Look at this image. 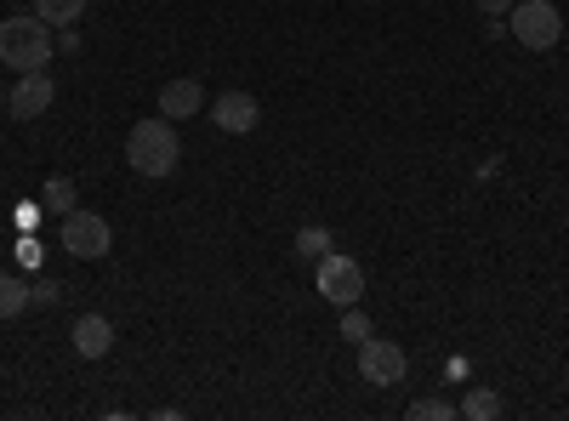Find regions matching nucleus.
I'll list each match as a JSON object with an SVG mask.
<instances>
[{"label": "nucleus", "instance_id": "obj_7", "mask_svg": "<svg viewBox=\"0 0 569 421\" xmlns=\"http://www.w3.org/2000/svg\"><path fill=\"white\" fill-rule=\"evenodd\" d=\"M52 103H58V86H52V74H46V69L18 74L12 91H7V114H12V120H40Z\"/></svg>", "mask_w": 569, "mask_h": 421}, {"label": "nucleus", "instance_id": "obj_2", "mask_svg": "<svg viewBox=\"0 0 569 421\" xmlns=\"http://www.w3.org/2000/svg\"><path fill=\"white\" fill-rule=\"evenodd\" d=\"M58 52V40H52V23H40L34 12L23 18H0V63H12L18 74H34L46 69Z\"/></svg>", "mask_w": 569, "mask_h": 421}, {"label": "nucleus", "instance_id": "obj_6", "mask_svg": "<svg viewBox=\"0 0 569 421\" xmlns=\"http://www.w3.org/2000/svg\"><path fill=\"white\" fill-rule=\"evenodd\" d=\"M405 370H410V353L399 342H382V337H365L359 342V377L370 388H399Z\"/></svg>", "mask_w": 569, "mask_h": 421}, {"label": "nucleus", "instance_id": "obj_1", "mask_svg": "<svg viewBox=\"0 0 569 421\" xmlns=\"http://www.w3.org/2000/svg\"><path fill=\"white\" fill-rule=\"evenodd\" d=\"M177 160H182V143H177V120H166V114H154V120H137L131 131H126V166L137 171V177H171L177 171Z\"/></svg>", "mask_w": 569, "mask_h": 421}, {"label": "nucleus", "instance_id": "obj_5", "mask_svg": "<svg viewBox=\"0 0 569 421\" xmlns=\"http://www.w3.org/2000/svg\"><path fill=\"white\" fill-rule=\"evenodd\" d=\"M313 285H319V297H325L330 308H353V302L365 297V268H359L353 257H342V251H325Z\"/></svg>", "mask_w": 569, "mask_h": 421}, {"label": "nucleus", "instance_id": "obj_21", "mask_svg": "<svg viewBox=\"0 0 569 421\" xmlns=\"http://www.w3.org/2000/svg\"><path fill=\"white\" fill-rule=\"evenodd\" d=\"M0 109H7V86H0Z\"/></svg>", "mask_w": 569, "mask_h": 421}, {"label": "nucleus", "instance_id": "obj_4", "mask_svg": "<svg viewBox=\"0 0 569 421\" xmlns=\"http://www.w3.org/2000/svg\"><path fill=\"white\" fill-rule=\"evenodd\" d=\"M58 245H63L69 257H80V262H98V257H109V245H114V228H109V217L74 206V211L63 217V228H58Z\"/></svg>", "mask_w": 569, "mask_h": 421}, {"label": "nucleus", "instance_id": "obj_17", "mask_svg": "<svg viewBox=\"0 0 569 421\" xmlns=\"http://www.w3.org/2000/svg\"><path fill=\"white\" fill-rule=\"evenodd\" d=\"M410 415H416V421H450V415H456V404H450V399H416V404H410Z\"/></svg>", "mask_w": 569, "mask_h": 421}, {"label": "nucleus", "instance_id": "obj_14", "mask_svg": "<svg viewBox=\"0 0 569 421\" xmlns=\"http://www.w3.org/2000/svg\"><path fill=\"white\" fill-rule=\"evenodd\" d=\"M29 308V285L18 273H0V319H18Z\"/></svg>", "mask_w": 569, "mask_h": 421}, {"label": "nucleus", "instance_id": "obj_10", "mask_svg": "<svg viewBox=\"0 0 569 421\" xmlns=\"http://www.w3.org/2000/svg\"><path fill=\"white\" fill-rule=\"evenodd\" d=\"M74 353L80 359H109L114 353V324L103 313H80L74 319Z\"/></svg>", "mask_w": 569, "mask_h": 421}, {"label": "nucleus", "instance_id": "obj_9", "mask_svg": "<svg viewBox=\"0 0 569 421\" xmlns=\"http://www.w3.org/2000/svg\"><path fill=\"white\" fill-rule=\"evenodd\" d=\"M206 109V86L200 80H166L160 86V114L166 120H194Z\"/></svg>", "mask_w": 569, "mask_h": 421}, {"label": "nucleus", "instance_id": "obj_12", "mask_svg": "<svg viewBox=\"0 0 569 421\" xmlns=\"http://www.w3.org/2000/svg\"><path fill=\"white\" fill-rule=\"evenodd\" d=\"M34 18L52 23V34H58V29H74V23L86 18V0H34Z\"/></svg>", "mask_w": 569, "mask_h": 421}, {"label": "nucleus", "instance_id": "obj_8", "mask_svg": "<svg viewBox=\"0 0 569 421\" xmlns=\"http://www.w3.org/2000/svg\"><path fill=\"white\" fill-rule=\"evenodd\" d=\"M206 114H211V126H217V131H228V137H246V131H257L262 103L251 98V91H222L217 103H206Z\"/></svg>", "mask_w": 569, "mask_h": 421}, {"label": "nucleus", "instance_id": "obj_3", "mask_svg": "<svg viewBox=\"0 0 569 421\" xmlns=\"http://www.w3.org/2000/svg\"><path fill=\"white\" fill-rule=\"evenodd\" d=\"M512 40L530 46V52H552V46L563 40V18L552 0H512Z\"/></svg>", "mask_w": 569, "mask_h": 421}, {"label": "nucleus", "instance_id": "obj_13", "mask_svg": "<svg viewBox=\"0 0 569 421\" xmlns=\"http://www.w3.org/2000/svg\"><path fill=\"white\" fill-rule=\"evenodd\" d=\"M74 200H80L74 177H46V189H40V206L52 211V217H69V211H74Z\"/></svg>", "mask_w": 569, "mask_h": 421}, {"label": "nucleus", "instance_id": "obj_16", "mask_svg": "<svg viewBox=\"0 0 569 421\" xmlns=\"http://www.w3.org/2000/svg\"><path fill=\"white\" fill-rule=\"evenodd\" d=\"M342 337H348L353 348L370 337V319H365V308H359V302H353V308H342Z\"/></svg>", "mask_w": 569, "mask_h": 421}, {"label": "nucleus", "instance_id": "obj_15", "mask_svg": "<svg viewBox=\"0 0 569 421\" xmlns=\"http://www.w3.org/2000/svg\"><path fill=\"white\" fill-rule=\"evenodd\" d=\"M330 251V228H319V222H308V228H297V257H308V262H319Z\"/></svg>", "mask_w": 569, "mask_h": 421}, {"label": "nucleus", "instance_id": "obj_20", "mask_svg": "<svg viewBox=\"0 0 569 421\" xmlns=\"http://www.w3.org/2000/svg\"><path fill=\"white\" fill-rule=\"evenodd\" d=\"M479 12H490V18H507V12H512V0H479Z\"/></svg>", "mask_w": 569, "mask_h": 421}, {"label": "nucleus", "instance_id": "obj_11", "mask_svg": "<svg viewBox=\"0 0 569 421\" xmlns=\"http://www.w3.org/2000/svg\"><path fill=\"white\" fill-rule=\"evenodd\" d=\"M456 415H467V421H501L507 415V399L496 388H467V399L456 404Z\"/></svg>", "mask_w": 569, "mask_h": 421}, {"label": "nucleus", "instance_id": "obj_18", "mask_svg": "<svg viewBox=\"0 0 569 421\" xmlns=\"http://www.w3.org/2000/svg\"><path fill=\"white\" fill-rule=\"evenodd\" d=\"M63 297H69V285H52V279L29 285V308H52V302H63Z\"/></svg>", "mask_w": 569, "mask_h": 421}, {"label": "nucleus", "instance_id": "obj_19", "mask_svg": "<svg viewBox=\"0 0 569 421\" xmlns=\"http://www.w3.org/2000/svg\"><path fill=\"white\" fill-rule=\"evenodd\" d=\"M58 52H80V29H58Z\"/></svg>", "mask_w": 569, "mask_h": 421}]
</instances>
